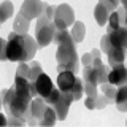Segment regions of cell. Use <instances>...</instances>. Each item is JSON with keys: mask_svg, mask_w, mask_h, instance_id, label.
Masks as SVG:
<instances>
[{"mask_svg": "<svg viewBox=\"0 0 127 127\" xmlns=\"http://www.w3.org/2000/svg\"><path fill=\"white\" fill-rule=\"evenodd\" d=\"M118 5H119L118 0H110V2L102 0V2H98L97 5H95L94 16H95V21H97L98 26H106L110 14L114 11V8H116Z\"/></svg>", "mask_w": 127, "mask_h": 127, "instance_id": "30bf717a", "label": "cell"}, {"mask_svg": "<svg viewBox=\"0 0 127 127\" xmlns=\"http://www.w3.org/2000/svg\"><path fill=\"white\" fill-rule=\"evenodd\" d=\"M75 83H76V76L71 71H59L57 76V86L59 89L64 91V92H71Z\"/></svg>", "mask_w": 127, "mask_h": 127, "instance_id": "2e32d148", "label": "cell"}, {"mask_svg": "<svg viewBox=\"0 0 127 127\" xmlns=\"http://www.w3.org/2000/svg\"><path fill=\"white\" fill-rule=\"evenodd\" d=\"M0 10H2V16H0V21H6L10 16H13V3L11 2H3L2 6H0Z\"/></svg>", "mask_w": 127, "mask_h": 127, "instance_id": "7402d4cb", "label": "cell"}, {"mask_svg": "<svg viewBox=\"0 0 127 127\" xmlns=\"http://www.w3.org/2000/svg\"><path fill=\"white\" fill-rule=\"evenodd\" d=\"M100 54H102L100 49H92V51H89V53H86V54L81 57V64H83L84 67H92V65H97V64H102Z\"/></svg>", "mask_w": 127, "mask_h": 127, "instance_id": "e0dca14e", "label": "cell"}, {"mask_svg": "<svg viewBox=\"0 0 127 127\" xmlns=\"http://www.w3.org/2000/svg\"><path fill=\"white\" fill-rule=\"evenodd\" d=\"M100 86V92L106 97L108 103H114V95H116V86L110 84V83H103V84H98Z\"/></svg>", "mask_w": 127, "mask_h": 127, "instance_id": "44dd1931", "label": "cell"}, {"mask_svg": "<svg viewBox=\"0 0 127 127\" xmlns=\"http://www.w3.org/2000/svg\"><path fill=\"white\" fill-rule=\"evenodd\" d=\"M106 105H110L108 100H106V97L102 92H98L97 94V98H95V110H102V108H105Z\"/></svg>", "mask_w": 127, "mask_h": 127, "instance_id": "cb8c5ba5", "label": "cell"}, {"mask_svg": "<svg viewBox=\"0 0 127 127\" xmlns=\"http://www.w3.org/2000/svg\"><path fill=\"white\" fill-rule=\"evenodd\" d=\"M48 105L53 106V110L56 111V116L57 119H64L67 118V113H68V108L73 102V97H71L70 92H64L61 89H53V92L49 94V97L45 98Z\"/></svg>", "mask_w": 127, "mask_h": 127, "instance_id": "8992f818", "label": "cell"}, {"mask_svg": "<svg viewBox=\"0 0 127 127\" xmlns=\"http://www.w3.org/2000/svg\"><path fill=\"white\" fill-rule=\"evenodd\" d=\"M53 43L57 45V53H56V59H57V73L59 71H71V73H78L79 68V61L76 54V43L73 41L70 32L67 30H56Z\"/></svg>", "mask_w": 127, "mask_h": 127, "instance_id": "7a4b0ae2", "label": "cell"}, {"mask_svg": "<svg viewBox=\"0 0 127 127\" xmlns=\"http://www.w3.org/2000/svg\"><path fill=\"white\" fill-rule=\"evenodd\" d=\"M56 26L53 22V19H49L46 14H41L37 19V26H35V41H37L38 48H45L48 46L54 38L56 33Z\"/></svg>", "mask_w": 127, "mask_h": 127, "instance_id": "52a82bcc", "label": "cell"}, {"mask_svg": "<svg viewBox=\"0 0 127 127\" xmlns=\"http://www.w3.org/2000/svg\"><path fill=\"white\" fill-rule=\"evenodd\" d=\"M32 95L21 94L11 87V89H3L2 91V102H3V110H5L6 116L22 119L27 124V118L30 113V102Z\"/></svg>", "mask_w": 127, "mask_h": 127, "instance_id": "277c9868", "label": "cell"}, {"mask_svg": "<svg viewBox=\"0 0 127 127\" xmlns=\"http://www.w3.org/2000/svg\"><path fill=\"white\" fill-rule=\"evenodd\" d=\"M110 65L105 64H97L92 67H84L83 68V83H89V84L98 86L106 83L108 79V73H110Z\"/></svg>", "mask_w": 127, "mask_h": 127, "instance_id": "ba28073f", "label": "cell"}, {"mask_svg": "<svg viewBox=\"0 0 127 127\" xmlns=\"http://www.w3.org/2000/svg\"><path fill=\"white\" fill-rule=\"evenodd\" d=\"M56 29L59 30H67L68 26L75 24V14L70 5L67 3H61L56 6V13H54V19H53Z\"/></svg>", "mask_w": 127, "mask_h": 127, "instance_id": "9c48e42d", "label": "cell"}, {"mask_svg": "<svg viewBox=\"0 0 127 127\" xmlns=\"http://www.w3.org/2000/svg\"><path fill=\"white\" fill-rule=\"evenodd\" d=\"M71 38H73L75 43H81L83 40H84V35H86V29H84V24L81 21H76L73 24V29L70 32Z\"/></svg>", "mask_w": 127, "mask_h": 127, "instance_id": "d6986e66", "label": "cell"}, {"mask_svg": "<svg viewBox=\"0 0 127 127\" xmlns=\"http://www.w3.org/2000/svg\"><path fill=\"white\" fill-rule=\"evenodd\" d=\"M102 53L108 56L110 67L124 64L126 59V43H127V30L126 27H119L118 30L106 32L102 37Z\"/></svg>", "mask_w": 127, "mask_h": 127, "instance_id": "3957f363", "label": "cell"}, {"mask_svg": "<svg viewBox=\"0 0 127 127\" xmlns=\"http://www.w3.org/2000/svg\"><path fill=\"white\" fill-rule=\"evenodd\" d=\"M29 24H30L29 19H26L21 13H18L16 18H14V32H16V33H27V30H29Z\"/></svg>", "mask_w": 127, "mask_h": 127, "instance_id": "ffe728a7", "label": "cell"}, {"mask_svg": "<svg viewBox=\"0 0 127 127\" xmlns=\"http://www.w3.org/2000/svg\"><path fill=\"white\" fill-rule=\"evenodd\" d=\"M40 73H43L41 71V67H40L38 62H21L18 67V70H16V76H21V78H26L29 79V81H35Z\"/></svg>", "mask_w": 127, "mask_h": 127, "instance_id": "7c38bea8", "label": "cell"}, {"mask_svg": "<svg viewBox=\"0 0 127 127\" xmlns=\"http://www.w3.org/2000/svg\"><path fill=\"white\" fill-rule=\"evenodd\" d=\"M35 89H37V94L40 97L43 98H48L49 97V94L53 92L54 86H53V81H51V78L48 76L46 73H40V76L35 79Z\"/></svg>", "mask_w": 127, "mask_h": 127, "instance_id": "5bb4252c", "label": "cell"}, {"mask_svg": "<svg viewBox=\"0 0 127 127\" xmlns=\"http://www.w3.org/2000/svg\"><path fill=\"white\" fill-rule=\"evenodd\" d=\"M38 49V45L29 33H16L13 30L6 40L2 41V61L30 62Z\"/></svg>", "mask_w": 127, "mask_h": 127, "instance_id": "6da1fadb", "label": "cell"}, {"mask_svg": "<svg viewBox=\"0 0 127 127\" xmlns=\"http://www.w3.org/2000/svg\"><path fill=\"white\" fill-rule=\"evenodd\" d=\"M83 92H84V87H83V79H78L76 78V83H75L73 89H71V97H73V100H79V98L83 97Z\"/></svg>", "mask_w": 127, "mask_h": 127, "instance_id": "603a6c76", "label": "cell"}, {"mask_svg": "<svg viewBox=\"0 0 127 127\" xmlns=\"http://www.w3.org/2000/svg\"><path fill=\"white\" fill-rule=\"evenodd\" d=\"M114 103H116V108L119 111H127V87L126 86H119V89L116 91V95H114Z\"/></svg>", "mask_w": 127, "mask_h": 127, "instance_id": "ac0fdd59", "label": "cell"}, {"mask_svg": "<svg viewBox=\"0 0 127 127\" xmlns=\"http://www.w3.org/2000/svg\"><path fill=\"white\" fill-rule=\"evenodd\" d=\"M48 8V5L45 2H37V0H27V2H24L21 5V10H19V13H21L26 19H33V18H40L41 14H45V10Z\"/></svg>", "mask_w": 127, "mask_h": 127, "instance_id": "8fae6325", "label": "cell"}, {"mask_svg": "<svg viewBox=\"0 0 127 127\" xmlns=\"http://www.w3.org/2000/svg\"><path fill=\"white\" fill-rule=\"evenodd\" d=\"M126 79H127V71H126L124 64H118V65H113L110 68L106 83L119 87V86H126Z\"/></svg>", "mask_w": 127, "mask_h": 127, "instance_id": "4fadbf2b", "label": "cell"}, {"mask_svg": "<svg viewBox=\"0 0 127 127\" xmlns=\"http://www.w3.org/2000/svg\"><path fill=\"white\" fill-rule=\"evenodd\" d=\"M56 119V111L53 110V106L48 105L46 100L43 97H37L32 98L30 102V113L27 118V124L30 126H54Z\"/></svg>", "mask_w": 127, "mask_h": 127, "instance_id": "5b68a950", "label": "cell"}, {"mask_svg": "<svg viewBox=\"0 0 127 127\" xmlns=\"http://www.w3.org/2000/svg\"><path fill=\"white\" fill-rule=\"evenodd\" d=\"M108 26H106V32H113L118 30L119 27H124L126 26V10L124 8H119L118 11H113L108 18Z\"/></svg>", "mask_w": 127, "mask_h": 127, "instance_id": "9a60e30c", "label": "cell"}]
</instances>
